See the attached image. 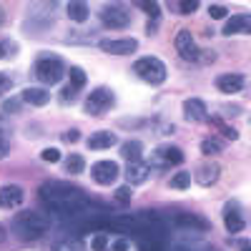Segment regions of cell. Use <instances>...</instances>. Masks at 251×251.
Returning a JSON list of instances; mask_svg holds the SVG:
<instances>
[{
  "label": "cell",
  "instance_id": "6da1fadb",
  "mask_svg": "<svg viewBox=\"0 0 251 251\" xmlns=\"http://www.w3.org/2000/svg\"><path fill=\"white\" fill-rule=\"evenodd\" d=\"M38 196L43 199V203L48 206L50 214H58L63 219H75L80 214H86L88 208H93L88 194L83 188L66 183V181H55V178L40 183Z\"/></svg>",
  "mask_w": 251,
  "mask_h": 251
},
{
  "label": "cell",
  "instance_id": "7a4b0ae2",
  "mask_svg": "<svg viewBox=\"0 0 251 251\" xmlns=\"http://www.w3.org/2000/svg\"><path fill=\"white\" fill-rule=\"evenodd\" d=\"M48 226H50L48 216L38 214V211H20V214L13 219V231H15L20 239H28V241L40 239V236L48 231Z\"/></svg>",
  "mask_w": 251,
  "mask_h": 251
},
{
  "label": "cell",
  "instance_id": "3957f363",
  "mask_svg": "<svg viewBox=\"0 0 251 251\" xmlns=\"http://www.w3.org/2000/svg\"><path fill=\"white\" fill-rule=\"evenodd\" d=\"M63 75H66V66H63V60L58 55L43 53L35 60V78L40 83H46V86H55V83H60Z\"/></svg>",
  "mask_w": 251,
  "mask_h": 251
},
{
  "label": "cell",
  "instance_id": "277c9868",
  "mask_svg": "<svg viewBox=\"0 0 251 251\" xmlns=\"http://www.w3.org/2000/svg\"><path fill=\"white\" fill-rule=\"evenodd\" d=\"M133 71L138 78H143L146 83H153V86H158V83L166 80V75H169V71H166V66L158 60V58H141L133 63Z\"/></svg>",
  "mask_w": 251,
  "mask_h": 251
},
{
  "label": "cell",
  "instance_id": "5b68a950",
  "mask_svg": "<svg viewBox=\"0 0 251 251\" xmlns=\"http://www.w3.org/2000/svg\"><path fill=\"white\" fill-rule=\"evenodd\" d=\"M113 103H116L113 91L106 88V86H100V88H96V91L86 98V111H88L91 116H100V113L111 111V108H113Z\"/></svg>",
  "mask_w": 251,
  "mask_h": 251
},
{
  "label": "cell",
  "instance_id": "8992f818",
  "mask_svg": "<svg viewBox=\"0 0 251 251\" xmlns=\"http://www.w3.org/2000/svg\"><path fill=\"white\" fill-rule=\"evenodd\" d=\"M174 46H176V50H178V55H181L183 60H191V63H194V60H199V55H201L194 35L188 33V30H178V33H176Z\"/></svg>",
  "mask_w": 251,
  "mask_h": 251
},
{
  "label": "cell",
  "instance_id": "52a82bcc",
  "mask_svg": "<svg viewBox=\"0 0 251 251\" xmlns=\"http://www.w3.org/2000/svg\"><path fill=\"white\" fill-rule=\"evenodd\" d=\"M100 23L106 25V28H111V30H121V28H126V25L131 23V18H128V13H126L123 8L108 5V8L100 10Z\"/></svg>",
  "mask_w": 251,
  "mask_h": 251
},
{
  "label": "cell",
  "instance_id": "ba28073f",
  "mask_svg": "<svg viewBox=\"0 0 251 251\" xmlns=\"http://www.w3.org/2000/svg\"><path fill=\"white\" fill-rule=\"evenodd\" d=\"M91 176L98 186H108L118 178V163L113 161H98L93 169H91Z\"/></svg>",
  "mask_w": 251,
  "mask_h": 251
},
{
  "label": "cell",
  "instance_id": "9c48e42d",
  "mask_svg": "<svg viewBox=\"0 0 251 251\" xmlns=\"http://www.w3.org/2000/svg\"><path fill=\"white\" fill-rule=\"evenodd\" d=\"M138 48V43L133 38H118V40H103L100 50L108 53V55H131Z\"/></svg>",
  "mask_w": 251,
  "mask_h": 251
},
{
  "label": "cell",
  "instance_id": "30bf717a",
  "mask_svg": "<svg viewBox=\"0 0 251 251\" xmlns=\"http://www.w3.org/2000/svg\"><path fill=\"white\" fill-rule=\"evenodd\" d=\"M25 201V191L20 186H3L0 188V206L3 208H18Z\"/></svg>",
  "mask_w": 251,
  "mask_h": 251
},
{
  "label": "cell",
  "instance_id": "8fae6325",
  "mask_svg": "<svg viewBox=\"0 0 251 251\" xmlns=\"http://www.w3.org/2000/svg\"><path fill=\"white\" fill-rule=\"evenodd\" d=\"M236 33H251V15L249 13H236L226 20L224 35H236Z\"/></svg>",
  "mask_w": 251,
  "mask_h": 251
},
{
  "label": "cell",
  "instance_id": "7c38bea8",
  "mask_svg": "<svg viewBox=\"0 0 251 251\" xmlns=\"http://www.w3.org/2000/svg\"><path fill=\"white\" fill-rule=\"evenodd\" d=\"M244 86H246V78L241 73H226L216 78V88L221 93H239Z\"/></svg>",
  "mask_w": 251,
  "mask_h": 251
},
{
  "label": "cell",
  "instance_id": "4fadbf2b",
  "mask_svg": "<svg viewBox=\"0 0 251 251\" xmlns=\"http://www.w3.org/2000/svg\"><path fill=\"white\" fill-rule=\"evenodd\" d=\"M224 224H226V228H228L231 234H239V231H244L246 219L241 216V211L236 208V203H228V206L224 208Z\"/></svg>",
  "mask_w": 251,
  "mask_h": 251
},
{
  "label": "cell",
  "instance_id": "5bb4252c",
  "mask_svg": "<svg viewBox=\"0 0 251 251\" xmlns=\"http://www.w3.org/2000/svg\"><path fill=\"white\" fill-rule=\"evenodd\" d=\"M183 116L191 121V123H201V121H206V103L201 100V98H188V100H183Z\"/></svg>",
  "mask_w": 251,
  "mask_h": 251
},
{
  "label": "cell",
  "instance_id": "9a60e30c",
  "mask_svg": "<svg viewBox=\"0 0 251 251\" xmlns=\"http://www.w3.org/2000/svg\"><path fill=\"white\" fill-rule=\"evenodd\" d=\"M149 174H151V166H149V163H143V161H138V163H128V166H126V181L133 183V186L143 183L146 178H149Z\"/></svg>",
  "mask_w": 251,
  "mask_h": 251
},
{
  "label": "cell",
  "instance_id": "2e32d148",
  "mask_svg": "<svg viewBox=\"0 0 251 251\" xmlns=\"http://www.w3.org/2000/svg\"><path fill=\"white\" fill-rule=\"evenodd\" d=\"M176 224L181 228H194V231H208V228H211V224L201 216H196V214H178Z\"/></svg>",
  "mask_w": 251,
  "mask_h": 251
},
{
  "label": "cell",
  "instance_id": "e0dca14e",
  "mask_svg": "<svg viewBox=\"0 0 251 251\" xmlns=\"http://www.w3.org/2000/svg\"><path fill=\"white\" fill-rule=\"evenodd\" d=\"M219 174H221V169H219L214 161L201 163V166H199V183H201V186H214V183L219 181Z\"/></svg>",
  "mask_w": 251,
  "mask_h": 251
},
{
  "label": "cell",
  "instance_id": "ac0fdd59",
  "mask_svg": "<svg viewBox=\"0 0 251 251\" xmlns=\"http://www.w3.org/2000/svg\"><path fill=\"white\" fill-rule=\"evenodd\" d=\"M88 146H91L93 151L111 149V146H116V133H113V131H96V133L88 138Z\"/></svg>",
  "mask_w": 251,
  "mask_h": 251
},
{
  "label": "cell",
  "instance_id": "d6986e66",
  "mask_svg": "<svg viewBox=\"0 0 251 251\" xmlns=\"http://www.w3.org/2000/svg\"><path fill=\"white\" fill-rule=\"evenodd\" d=\"M20 100L30 103V106H46V103L50 100V93L46 88H25L23 96H20Z\"/></svg>",
  "mask_w": 251,
  "mask_h": 251
},
{
  "label": "cell",
  "instance_id": "ffe728a7",
  "mask_svg": "<svg viewBox=\"0 0 251 251\" xmlns=\"http://www.w3.org/2000/svg\"><path fill=\"white\" fill-rule=\"evenodd\" d=\"M121 156L128 161V163H138L141 156H143V143L141 141H126L121 146Z\"/></svg>",
  "mask_w": 251,
  "mask_h": 251
},
{
  "label": "cell",
  "instance_id": "44dd1931",
  "mask_svg": "<svg viewBox=\"0 0 251 251\" xmlns=\"http://www.w3.org/2000/svg\"><path fill=\"white\" fill-rule=\"evenodd\" d=\"M91 15L88 5L86 3H80V0H73V3H68V18L73 20V23H86Z\"/></svg>",
  "mask_w": 251,
  "mask_h": 251
},
{
  "label": "cell",
  "instance_id": "7402d4cb",
  "mask_svg": "<svg viewBox=\"0 0 251 251\" xmlns=\"http://www.w3.org/2000/svg\"><path fill=\"white\" fill-rule=\"evenodd\" d=\"M166 251H214L206 241H174Z\"/></svg>",
  "mask_w": 251,
  "mask_h": 251
},
{
  "label": "cell",
  "instance_id": "603a6c76",
  "mask_svg": "<svg viewBox=\"0 0 251 251\" xmlns=\"http://www.w3.org/2000/svg\"><path fill=\"white\" fill-rule=\"evenodd\" d=\"M158 156L169 166H178L183 161V151L178 149V146H163V149H158Z\"/></svg>",
  "mask_w": 251,
  "mask_h": 251
},
{
  "label": "cell",
  "instance_id": "cb8c5ba5",
  "mask_svg": "<svg viewBox=\"0 0 251 251\" xmlns=\"http://www.w3.org/2000/svg\"><path fill=\"white\" fill-rule=\"evenodd\" d=\"M91 251H111V241H108L106 231H96L91 236Z\"/></svg>",
  "mask_w": 251,
  "mask_h": 251
},
{
  "label": "cell",
  "instance_id": "d4e9b609",
  "mask_svg": "<svg viewBox=\"0 0 251 251\" xmlns=\"http://www.w3.org/2000/svg\"><path fill=\"white\" fill-rule=\"evenodd\" d=\"M68 78H71V88H83L86 86V80H88V75H86V71L83 68H78V66H73L71 71H68Z\"/></svg>",
  "mask_w": 251,
  "mask_h": 251
},
{
  "label": "cell",
  "instance_id": "484cf974",
  "mask_svg": "<svg viewBox=\"0 0 251 251\" xmlns=\"http://www.w3.org/2000/svg\"><path fill=\"white\" fill-rule=\"evenodd\" d=\"M53 251H86V246H83L78 239L66 236V239H60V241L53 246Z\"/></svg>",
  "mask_w": 251,
  "mask_h": 251
},
{
  "label": "cell",
  "instance_id": "4316f807",
  "mask_svg": "<svg viewBox=\"0 0 251 251\" xmlns=\"http://www.w3.org/2000/svg\"><path fill=\"white\" fill-rule=\"evenodd\" d=\"M83 169H86V158H83V156L71 153V156L66 158V171H68V174H80Z\"/></svg>",
  "mask_w": 251,
  "mask_h": 251
},
{
  "label": "cell",
  "instance_id": "83f0119b",
  "mask_svg": "<svg viewBox=\"0 0 251 251\" xmlns=\"http://www.w3.org/2000/svg\"><path fill=\"white\" fill-rule=\"evenodd\" d=\"M138 249L141 251H166V246H163L161 239H146V236L138 239Z\"/></svg>",
  "mask_w": 251,
  "mask_h": 251
},
{
  "label": "cell",
  "instance_id": "f1b7e54d",
  "mask_svg": "<svg viewBox=\"0 0 251 251\" xmlns=\"http://www.w3.org/2000/svg\"><path fill=\"white\" fill-rule=\"evenodd\" d=\"M191 186V174H186V171H178L174 178H171V188H178V191H183V188Z\"/></svg>",
  "mask_w": 251,
  "mask_h": 251
},
{
  "label": "cell",
  "instance_id": "f546056e",
  "mask_svg": "<svg viewBox=\"0 0 251 251\" xmlns=\"http://www.w3.org/2000/svg\"><path fill=\"white\" fill-rule=\"evenodd\" d=\"M219 151H221V141H216V138H206L201 143V153L203 156H216Z\"/></svg>",
  "mask_w": 251,
  "mask_h": 251
},
{
  "label": "cell",
  "instance_id": "4dcf8cb0",
  "mask_svg": "<svg viewBox=\"0 0 251 251\" xmlns=\"http://www.w3.org/2000/svg\"><path fill=\"white\" fill-rule=\"evenodd\" d=\"M40 158L48 161V163H58V161H60V151H58V149H46L43 153H40Z\"/></svg>",
  "mask_w": 251,
  "mask_h": 251
},
{
  "label": "cell",
  "instance_id": "1f68e13d",
  "mask_svg": "<svg viewBox=\"0 0 251 251\" xmlns=\"http://www.w3.org/2000/svg\"><path fill=\"white\" fill-rule=\"evenodd\" d=\"M216 126H221V133L228 138V141H236L239 138V133H236V128H231V126H226V123H221V121H214Z\"/></svg>",
  "mask_w": 251,
  "mask_h": 251
},
{
  "label": "cell",
  "instance_id": "d6a6232c",
  "mask_svg": "<svg viewBox=\"0 0 251 251\" xmlns=\"http://www.w3.org/2000/svg\"><path fill=\"white\" fill-rule=\"evenodd\" d=\"M116 201L118 203H128L131 201V188L128 186H121L118 191H116Z\"/></svg>",
  "mask_w": 251,
  "mask_h": 251
},
{
  "label": "cell",
  "instance_id": "836d02e7",
  "mask_svg": "<svg viewBox=\"0 0 251 251\" xmlns=\"http://www.w3.org/2000/svg\"><path fill=\"white\" fill-rule=\"evenodd\" d=\"M141 8L149 13L151 18H158V15H161V5H158V3H151V0H149V3H141Z\"/></svg>",
  "mask_w": 251,
  "mask_h": 251
},
{
  "label": "cell",
  "instance_id": "e575fe53",
  "mask_svg": "<svg viewBox=\"0 0 251 251\" xmlns=\"http://www.w3.org/2000/svg\"><path fill=\"white\" fill-rule=\"evenodd\" d=\"M128 249H131V244H128V239H126V236H118L111 244V251H128Z\"/></svg>",
  "mask_w": 251,
  "mask_h": 251
},
{
  "label": "cell",
  "instance_id": "d590c367",
  "mask_svg": "<svg viewBox=\"0 0 251 251\" xmlns=\"http://www.w3.org/2000/svg\"><path fill=\"white\" fill-rule=\"evenodd\" d=\"M181 13H196L199 10V0H183V3L178 5Z\"/></svg>",
  "mask_w": 251,
  "mask_h": 251
},
{
  "label": "cell",
  "instance_id": "8d00e7d4",
  "mask_svg": "<svg viewBox=\"0 0 251 251\" xmlns=\"http://www.w3.org/2000/svg\"><path fill=\"white\" fill-rule=\"evenodd\" d=\"M208 15H211L214 20H221V18H226L228 13H226L224 5H211V8H208Z\"/></svg>",
  "mask_w": 251,
  "mask_h": 251
},
{
  "label": "cell",
  "instance_id": "74e56055",
  "mask_svg": "<svg viewBox=\"0 0 251 251\" xmlns=\"http://www.w3.org/2000/svg\"><path fill=\"white\" fill-rule=\"evenodd\" d=\"M10 88H13V80H10L5 73H0V96H5Z\"/></svg>",
  "mask_w": 251,
  "mask_h": 251
},
{
  "label": "cell",
  "instance_id": "f35d334b",
  "mask_svg": "<svg viewBox=\"0 0 251 251\" xmlns=\"http://www.w3.org/2000/svg\"><path fill=\"white\" fill-rule=\"evenodd\" d=\"M8 153H10V143H8L5 133H0V158H5Z\"/></svg>",
  "mask_w": 251,
  "mask_h": 251
},
{
  "label": "cell",
  "instance_id": "ab89813d",
  "mask_svg": "<svg viewBox=\"0 0 251 251\" xmlns=\"http://www.w3.org/2000/svg\"><path fill=\"white\" fill-rule=\"evenodd\" d=\"M60 96H63V103H73L75 100V88H66Z\"/></svg>",
  "mask_w": 251,
  "mask_h": 251
},
{
  "label": "cell",
  "instance_id": "60d3db41",
  "mask_svg": "<svg viewBox=\"0 0 251 251\" xmlns=\"http://www.w3.org/2000/svg\"><path fill=\"white\" fill-rule=\"evenodd\" d=\"M78 138H80V133H78L75 128H71L68 133H63V141H68V143H75Z\"/></svg>",
  "mask_w": 251,
  "mask_h": 251
},
{
  "label": "cell",
  "instance_id": "b9f144b4",
  "mask_svg": "<svg viewBox=\"0 0 251 251\" xmlns=\"http://www.w3.org/2000/svg\"><path fill=\"white\" fill-rule=\"evenodd\" d=\"M239 251H251V241H236Z\"/></svg>",
  "mask_w": 251,
  "mask_h": 251
},
{
  "label": "cell",
  "instance_id": "7bdbcfd3",
  "mask_svg": "<svg viewBox=\"0 0 251 251\" xmlns=\"http://www.w3.org/2000/svg\"><path fill=\"white\" fill-rule=\"evenodd\" d=\"M5 111H18V100H8L5 103Z\"/></svg>",
  "mask_w": 251,
  "mask_h": 251
},
{
  "label": "cell",
  "instance_id": "ee69618b",
  "mask_svg": "<svg viewBox=\"0 0 251 251\" xmlns=\"http://www.w3.org/2000/svg\"><path fill=\"white\" fill-rule=\"evenodd\" d=\"M3 23H5V10L0 8V25H3Z\"/></svg>",
  "mask_w": 251,
  "mask_h": 251
},
{
  "label": "cell",
  "instance_id": "f6af8a7d",
  "mask_svg": "<svg viewBox=\"0 0 251 251\" xmlns=\"http://www.w3.org/2000/svg\"><path fill=\"white\" fill-rule=\"evenodd\" d=\"M0 58H5V46L0 43Z\"/></svg>",
  "mask_w": 251,
  "mask_h": 251
},
{
  "label": "cell",
  "instance_id": "bcb514c9",
  "mask_svg": "<svg viewBox=\"0 0 251 251\" xmlns=\"http://www.w3.org/2000/svg\"><path fill=\"white\" fill-rule=\"evenodd\" d=\"M0 241H3V226H0Z\"/></svg>",
  "mask_w": 251,
  "mask_h": 251
}]
</instances>
